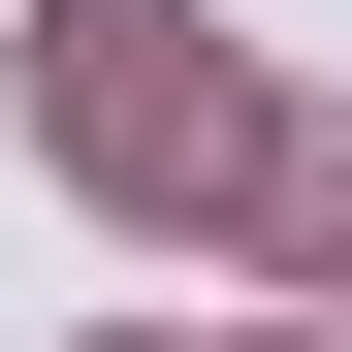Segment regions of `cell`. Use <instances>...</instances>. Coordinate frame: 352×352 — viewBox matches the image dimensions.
Segmentation results:
<instances>
[{
	"mask_svg": "<svg viewBox=\"0 0 352 352\" xmlns=\"http://www.w3.org/2000/svg\"><path fill=\"white\" fill-rule=\"evenodd\" d=\"M224 224H256L288 288H352V129H224Z\"/></svg>",
	"mask_w": 352,
	"mask_h": 352,
	"instance_id": "obj_2",
	"label": "cell"
},
{
	"mask_svg": "<svg viewBox=\"0 0 352 352\" xmlns=\"http://www.w3.org/2000/svg\"><path fill=\"white\" fill-rule=\"evenodd\" d=\"M32 129H65L96 192H224V32L192 0H65V32H32Z\"/></svg>",
	"mask_w": 352,
	"mask_h": 352,
	"instance_id": "obj_1",
	"label": "cell"
}]
</instances>
